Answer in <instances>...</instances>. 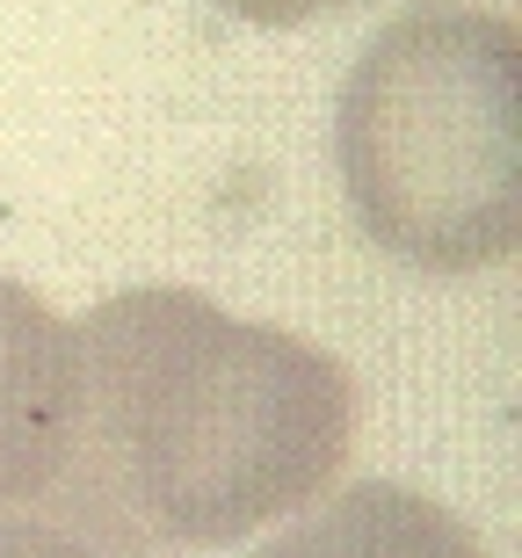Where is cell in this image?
<instances>
[{"label": "cell", "mask_w": 522, "mask_h": 558, "mask_svg": "<svg viewBox=\"0 0 522 558\" xmlns=\"http://www.w3.org/2000/svg\"><path fill=\"white\" fill-rule=\"evenodd\" d=\"M355 377L189 283L73 319V407L37 515L95 558H196L313 508L349 464Z\"/></svg>", "instance_id": "obj_1"}, {"label": "cell", "mask_w": 522, "mask_h": 558, "mask_svg": "<svg viewBox=\"0 0 522 558\" xmlns=\"http://www.w3.org/2000/svg\"><path fill=\"white\" fill-rule=\"evenodd\" d=\"M355 218L428 276L501 269L522 240V37L486 8H406L335 102Z\"/></svg>", "instance_id": "obj_2"}, {"label": "cell", "mask_w": 522, "mask_h": 558, "mask_svg": "<svg viewBox=\"0 0 522 558\" xmlns=\"http://www.w3.org/2000/svg\"><path fill=\"white\" fill-rule=\"evenodd\" d=\"M73 407V327L0 269V508H37Z\"/></svg>", "instance_id": "obj_3"}, {"label": "cell", "mask_w": 522, "mask_h": 558, "mask_svg": "<svg viewBox=\"0 0 522 558\" xmlns=\"http://www.w3.org/2000/svg\"><path fill=\"white\" fill-rule=\"evenodd\" d=\"M254 558H486V551L428 494L392 486V478H355L349 494L319 500V515H298Z\"/></svg>", "instance_id": "obj_4"}, {"label": "cell", "mask_w": 522, "mask_h": 558, "mask_svg": "<svg viewBox=\"0 0 522 558\" xmlns=\"http://www.w3.org/2000/svg\"><path fill=\"white\" fill-rule=\"evenodd\" d=\"M0 558H95V551L65 530H51L44 515H0Z\"/></svg>", "instance_id": "obj_5"}, {"label": "cell", "mask_w": 522, "mask_h": 558, "mask_svg": "<svg viewBox=\"0 0 522 558\" xmlns=\"http://www.w3.org/2000/svg\"><path fill=\"white\" fill-rule=\"evenodd\" d=\"M226 15L240 22H262V29H291V22H313V15H335L349 0H218Z\"/></svg>", "instance_id": "obj_6"}]
</instances>
